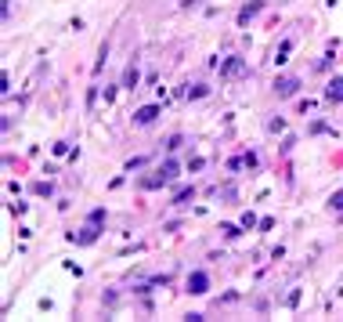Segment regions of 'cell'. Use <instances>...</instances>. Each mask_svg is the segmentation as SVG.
Instances as JSON below:
<instances>
[{
    "mask_svg": "<svg viewBox=\"0 0 343 322\" xmlns=\"http://www.w3.org/2000/svg\"><path fill=\"white\" fill-rule=\"evenodd\" d=\"M325 102H343V80L340 76L329 80V87H325Z\"/></svg>",
    "mask_w": 343,
    "mask_h": 322,
    "instance_id": "cell-4",
    "label": "cell"
},
{
    "mask_svg": "<svg viewBox=\"0 0 343 322\" xmlns=\"http://www.w3.org/2000/svg\"><path fill=\"white\" fill-rule=\"evenodd\" d=\"M188 196H192V188H181V192L174 196V203H188Z\"/></svg>",
    "mask_w": 343,
    "mask_h": 322,
    "instance_id": "cell-9",
    "label": "cell"
},
{
    "mask_svg": "<svg viewBox=\"0 0 343 322\" xmlns=\"http://www.w3.org/2000/svg\"><path fill=\"white\" fill-rule=\"evenodd\" d=\"M127 87H130V90L137 87V66H130V69H127Z\"/></svg>",
    "mask_w": 343,
    "mask_h": 322,
    "instance_id": "cell-7",
    "label": "cell"
},
{
    "mask_svg": "<svg viewBox=\"0 0 343 322\" xmlns=\"http://www.w3.org/2000/svg\"><path fill=\"white\" fill-rule=\"evenodd\" d=\"M94 224H98V221H94ZM94 224H87L83 232H80V236H72V239H76V242H90V239L98 236V228H94Z\"/></svg>",
    "mask_w": 343,
    "mask_h": 322,
    "instance_id": "cell-6",
    "label": "cell"
},
{
    "mask_svg": "<svg viewBox=\"0 0 343 322\" xmlns=\"http://www.w3.org/2000/svg\"><path fill=\"white\" fill-rule=\"evenodd\" d=\"M155 116H159V105H145V109H137V112H134V124L148 127V124H152Z\"/></svg>",
    "mask_w": 343,
    "mask_h": 322,
    "instance_id": "cell-3",
    "label": "cell"
},
{
    "mask_svg": "<svg viewBox=\"0 0 343 322\" xmlns=\"http://www.w3.org/2000/svg\"><path fill=\"white\" fill-rule=\"evenodd\" d=\"M239 72H246V62H242V58H228L224 69H221V76H239Z\"/></svg>",
    "mask_w": 343,
    "mask_h": 322,
    "instance_id": "cell-5",
    "label": "cell"
},
{
    "mask_svg": "<svg viewBox=\"0 0 343 322\" xmlns=\"http://www.w3.org/2000/svg\"><path fill=\"white\" fill-rule=\"evenodd\" d=\"M275 90H278V98H293L300 90V80L296 76H282V80H275Z\"/></svg>",
    "mask_w": 343,
    "mask_h": 322,
    "instance_id": "cell-1",
    "label": "cell"
},
{
    "mask_svg": "<svg viewBox=\"0 0 343 322\" xmlns=\"http://www.w3.org/2000/svg\"><path fill=\"white\" fill-rule=\"evenodd\" d=\"M210 290V275L206 272H192L188 275V294H206Z\"/></svg>",
    "mask_w": 343,
    "mask_h": 322,
    "instance_id": "cell-2",
    "label": "cell"
},
{
    "mask_svg": "<svg viewBox=\"0 0 343 322\" xmlns=\"http://www.w3.org/2000/svg\"><path fill=\"white\" fill-rule=\"evenodd\" d=\"M329 206H333V210H343V192H336V196L329 199Z\"/></svg>",
    "mask_w": 343,
    "mask_h": 322,
    "instance_id": "cell-8",
    "label": "cell"
}]
</instances>
